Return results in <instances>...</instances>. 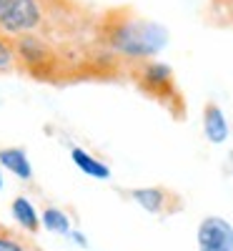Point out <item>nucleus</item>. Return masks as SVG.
Returning a JSON list of instances; mask_svg holds the SVG:
<instances>
[{
  "mask_svg": "<svg viewBox=\"0 0 233 251\" xmlns=\"http://www.w3.org/2000/svg\"><path fill=\"white\" fill-rule=\"evenodd\" d=\"M13 68H18L15 43L0 33V73H8V71H13Z\"/></svg>",
  "mask_w": 233,
  "mask_h": 251,
  "instance_id": "f8f14e48",
  "label": "nucleus"
},
{
  "mask_svg": "<svg viewBox=\"0 0 233 251\" xmlns=\"http://www.w3.org/2000/svg\"><path fill=\"white\" fill-rule=\"evenodd\" d=\"M70 239H73L75 244H80L83 249H86V246H88V241H86V239H83V234H80V231H70Z\"/></svg>",
  "mask_w": 233,
  "mask_h": 251,
  "instance_id": "ddd939ff",
  "label": "nucleus"
},
{
  "mask_svg": "<svg viewBox=\"0 0 233 251\" xmlns=\"http://www.w3.org/2000/svg\"><path fill=\"white\" fill-rule=\"evenodd\" d=\"M0 251H40L38 244L33 241V236L10 228L0 221Z\"/></svg>",
  "mask_w": 233,
  "mask_h": 251,
  "instance_id": "9b49d317",
  "label": "nucleus"
},
{
  "mask_svg": "<svg viewBox=\"0 0 233 251\" xmlns=\"http://www.w3.org/2000/svg\"><path fill=\"white\" fill-rule=\"evenodd\" d=\"M0 169L10 171L20 181L33 178V163L28 158V151L20 149V146H5V149H0Z\"/></svg>",
  "mask_w": 233,
  "mask_h": 251,
  "instance_id": "0eeeda50",
  "label": "nucleus"
},
{
  "mask_svg": "<svg viewBox=\"0 0 233 251\" xmlns=\"http://www.w3.org/2000/svg\"><path fill=\"white\" fill-rule=\"evenodd\" d=\"M98 46L125 63L153 60L168 46V30L133 8H111L95 18L93 25Z\"/></svg>",
  "mask_w": 233,
  "mask_h": 251,
  "instance_id": "f257e3e1",
  "label": "nucleus"
},
{
  "mask_svg": "<svg viewBox=\"0 0 233 251\" xmlns=\"http://www.w3.org/2000/svg\"><path fill=\"white\" fill-rule=\"evenodd\" d=\"M131 75H133V83L148 98L158 100L165 111L173 113V118H183L186 100H183V93L176 83L171 66H165L161 60H143V63H133L131 66Z\"/></svg>",
  "mask_w": 233,
  "mask_h": 251,
  "instance_id": "7ed1b4c3",
  "label": "nucleus"
},
{
  "mask_svg": "<svg viewBox=\"0 0 233 251\" xmlns=\"http://www.w3.org/2000/svg\"><path fill=\"white\" fill-rule=\"evenodd\" d=\"M131 199L143 208V211L153 216H171L183 208V201L176 191L165 186H140L131 191Z\"/></svg>",
  "mask_w": 233,
  "mask_h": 251,
  "instance_id": "20e7f679",
  "label": "nucleus"
},
{
  "mask_svg": "<svg viewBox=\"0 0 233 251\" xmlns=\"http://www.w3.org/2000/svg\"><path fill=\"white\" fill-rule=\"evenodd\" d=\"M86 15L75 0H0V33L10 40L43 38L80 28Z\"/></svg>",
  "mask_w": 233,
  "mask_h": 251,
  "instance_id": "f03ea898",
  "label": "nucleus"
},
{
  "mask_svg": "<svg viewBox=\"0 0 233 251\" xmlns=\"http://www.w3.org/2000/svg\"><path fill=\"white\" fill-rule=\"evenodd\" d=\"M70 161L78 166V171H83L91 178H98V181H108L111 178V166L100 161L98 156H93L91 151L80 149V146H73L70 149Z\"/></svg>",
  "mask_w": 233,
  "mask_h": 251,
  "instance_id": "1a4fd4ad",
  "label": "nucleus"
},
{
  "mask_svg": "<svg viewBox=\"0 0 233 251\" xmlns=\"http://www.w3.org/2000/svg\"><path fill=\"white\" fill-rule=\"evenodd\" d=\"M40 228H46L48 234H55V236H70V219L68 214L58 206H46L40 211Z\"/></svg>",
  "mask_w": 233,
  "mask_h": 251,
  "instance_id": "9d476101",
  "label": "nucleus"
},
{
  "mask_svg": "<svg viewBox=\"0 0 233 251\" xmlns=\"http://www.w3.org/2000/svg\"><path fill=\"white\" fill-rule=\"evenodd\" d=\"M198 251H233V224L221 216H206L196 231Z\"/></svg>",
  "mask_w": 233,
  "mask_h": 251,
  "instance_id": "39448f33",
  "label": "nucleus"
},
{
  "mask_svg": "<svg viewBox=\"0 0 233 251\" xmlns=\"http://www.w3.org/2000/svg\"><path fill=\"white\" fill-rule=\"evenodd\" d=\"M5 183H3V169H0V188H3Z\"/></svg>",
  "mask_w": 233,
  "mask_h": 251,
  "instance_id": "4468645a",
  "label": "nucleus"
},
{
  "mask_svg": "<svg viewBox=\"0 0 233 251\" xmlns=\"http://www.w3.org/2000/svg\"><path fill=\"white\" fill-rule=\"evenodd\" d=\"M203 133L210 143H226L228 138V121H226V113L218 103L208 100L203 106Z\"/></svg>",
  "mask_w": 233,
  "mask_h": 251,
  "instance_id": "6e6552de",
  "label": "nucleus"
},
{
  "mask_svg": "<svg viewBox=\"0 0 233 251\" xmlns=\"http://www.w3.org/2000/svg\"><path fill=\"white\" fill-rule=\"evenodd\" d=\"M10 214H13L18 228H20L23 234L35 236V234L40 231V214H38L35 203H33L28 196H23V194L15 196L13 203H10Z\"/></svg>",
  "mask_w": 233,
  "mask_h": 251,
  "instance_id": "423d86ee",
  "label": "nucleus"
}]
</instances>
